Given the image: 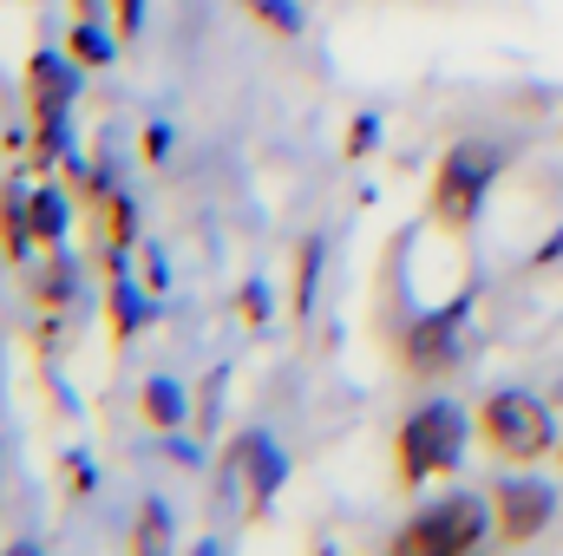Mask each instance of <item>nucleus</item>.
Segmentation results:
<instances>
[{
    "label": "nucleus",
    "mask_w": 563,
    "mask_h": 556,
    "mask_svg": "<svg viewBox=\"0 0 563 556\" xmlns=\"http://www.w3.org/2000/svg\"><path fill=\"white\" fill-rule=\"evenodd\" d=\"M73 59H79V66H106V59H112V40H106L92 20H79V26H73Z\"/></svg>",
    "instance_id": "15"
},
{
    "label": "nucleus",
    "mask_w": 563,
    "mask_h": 556,
    "mask_svg": "<svg viewBox=\"0 0 563 556\" xmlns=\"http://www.w3.org/2000/svg\"><path fill=\"white\" fill-rule=\"evenodd\" d=\"M26 243H33V190L20 177H7L0 184V249L26 256Z\"/></svg>",
    "instance_id": "9"
},
{
    "label": "nucleus",
    "mask_w": 563,
    "mask_h": 556,
    "mask_svg": "<svg viewBox=\"0 0 563 556\" xmlns=\"http://www.w3.org/2000/svg\"><path fill=\"white\" fill-rule=\"evenodd\" d=\"M59 236H66V197L33 190V243H59Z\"/></svg>",
    "instance_id": "12"
},
{
    "label": "nucleus",
    "mask_w": 563,
    "mask_h": 556,
    "mask_svg": "<svg viewBox=\"0 0 563 556\" xmlns=\"http://www.w3.org/2000/svg\"><path fill=\"white\" fill-rule=\"evenodd\" d=\"M485 531H492V518L478 498H439L394 531V556H465L485 544Z\"/></svg>",
    "instance_id": "4"
},
{
    "label": "nucleus",
    "mask_w": 563,
    "mask_h": 556,
    "mask_svg": "<svg viewBox=\"0 0 563 556\" xmlns=\"http://www.w3.org/2000/svg\"><path fill=\"white\" fill-rule=\"evenodd\" d=\"M139 544H164V511H157V504L144 511V531H139Z\"/></svg>",
    "instance_id": "20"
},
{
    "label": "nucleus",
    "mask_w": 563,
    "mask_h": 556,
    "mask_svg": "<svg viewBox=\"0 0 563 556\" xmlns=\"http://www.w3.org/2000/svg\"><path fill=\"white\" fill-rule=\"evenodd\" d=\"M112 20H119V40H132L144 26V0H112Z\"/></svg>",
    "instance_id": "17"
},
{
    "label": "nucleus",
    "mask_w": 563,
    "mask_h": 556,
    "mask_svg": "<svg viewBox=\"0 0 563 556\" xmlns=\"http://www.w3.org/2000/svg\"><path fill=\"white\" fill-rule=\"evenodd\" d=\"M139 413L151 419V425H164V432H177V425H184V387H177V380H144Z\"/></svg>",
    "instance_id": "10"
},
{
    "label": "nucleus",
    "mask_w": 563,
    "mask_h": 556,
    "mask_svg": "<svg viewBox=\"0 0 563 556\" xmlns=\"http://www.w3.org/2000/svg\"><path fill=\"white\" fill-rule=\"evenodd\" d=\"M106 321H112V334L125 341V334H139V321H144V301H139V288L125 276H112V294H106Z\"/></svg>",
    "instance_id": "11"
},
{
    "label": "nucleus",
    "mask_w": 563,
    "mask_h": 556,
    "mask_svg": "<svg viewBox=\"0 0 563 556\" xmlns=\"http://www.w3.org/2000/svg\"><path fill=\"white\" fill-rule=\"evenodd\" d=\"M492 184H498V151L478 138H452L445 157H439V170H432V190H426L432 223L452 230V236L472 230L478 210H485V197H492Z\"/></svg>",
    "instance_id": "2"
},
{
    "label": "nucleus",
    "mask_w": 563,
    "mask_h": 556,
    "mask_svg": "<svg viewBox=\"0 0 563 556\" xmlns=\"http://www.w3.org/2000/svg\"><path fill=\"white\" fill-rule=\"evenodd\" d=\"M243 7H250L269 33H282V40H288V33H301V7H295V0H243Z\"/></svg>",
    "instance_id": "14"
},
{
    "label": "nucleus",
    "mask_w": 563,
    "mask_h": 556,
    "mask_svg": "<svg viewBox=\"0 0 563 556\" xmlns=\"http://www.w3.org/2000/svg\"><path fill=\"white\" fill-rule=\"evenodd\" d=\"M400 360H407L413 380H439V374H452V367L465 360V294L445 301V308H432V314H420V321L407 327Z\"/></svg>",
    "instance_id": "6"
},
{
    "label": "nucleus",
    "mask_w": 563,
    "mask_h": 556,
    "mask_svg": "<svg viewBox=\"0 0 563 556\" xmlns=\"http://www.w3.org/2000/svg\"><path fill=\"white\" fill-rule=\"evenodd\" d=\"M459 458H465V413L452 400H426V407H413V413L400 419V432H394V471H400L407 491L459 471Z\"/></svg>",
    "instance_id": "1"
},
{
    "label": "nucleus",
    "mask_w": 563,
    "mask_h": 556,
    "mask_svg": "<svg viewBox=\"0 0 563 556\" xmlns=\"http://www.w3.org/2000/svg\"><path fill=\"white\" fill-rule=\"evenodd\" d=\"M79 92V66L59 53H33L26 59V105H33V157H59L66 151V112Z\"/></svg>",
    "instance_id": "5"
},
{
    "label": "nucleus",
    "mask_w": 563,
    "mask_h": 556,
    "mask_svg": "<svg viewBox=\"0 0 563 556\" xmlns=\"http://www.w3.org/2000/svg\"><path fill=\"white\" fill-rule=\"evenodd\" d=\"M79 7H86V13H92V7H99V0H79Z\"/></svg>",
    "instance_id": "21"
},
{
    "label": "nucleus",
    "mask_w": 563,
    "mask_h": 556,
    "mask_svg": "<svg viewBox=\"0 0 563 556\" xmlns=\"http://www.w3.org/2000/svg\"><path fill=\"white\" fill-rule=\"evenodd\" d=\"M374 138H380V119H374V112H361V119L347 125V157H367Z\"/></svg>",
    "instance_id": "16"
},
{
    "label": "nucleus",
    "mask_w": 563,
    "mask_h": 556,
    "mask_svg": "<svg viewBox=\"0 0 563 556\" xmlns=\"http://www.w3.org/2000/svg\"><path fill=\"white\" fill-rule=\"evenodd\" d=\"M478 432H485L492 458H505V465H544L563 445L558 419L544 413V400H531L518 387H498V393L478 400Z\"/></svg>",
    "instance_id": "3"
},
{
    "label": "nucleus",
    "mask_w": 563,
    "mask_h": 556,
    "mask_svg": "<svg viewBox=\"0 0 563 556\" xmlns=\"http://www.w3.org/2000/svg\"><path fill=\"white\" fill-rule=\"evenodd\" d=\"M144 157H151V164L170 157V125H144Z\"/></svg>",
    "instance_id": "18"
},
{
    "label": "nucleus",
    "mask_w": 563,
    "mask_h": 556,
    "mask_svg": "<svg viewBox=\"0 0 563 556\" xmlns=\"http://www.w3.org/2000/svg\"><path fill=\"white\" fill-rule=\"evenodd\" d=\"M551 518H558V491L538 485V478H505V485L492 491V531H498L505 544H531V537H544Z\"/></svg>",
    "instance_id": "7"
},
{
    "label": "nucleus",
    "mask_w": 563,
    "mask_h": 556,
    "mask_svg": "<svg viewBox=\"0 0 563 556\" xmlns=\"http://www.w3.org/2000/svg\"><path fill=\"white\" fill-rule=\"evenodd\" d=\"M314 276H321V243L308 236V243H301V256H295V294H288V308H295V314H308V308H314Z\"/></svg>",
    "instance_id": "13"
},
{
    "label": "nucleus",
    "mask_w": 563,
    "mask_h": 556,
    "mask_svg": "<svg viewBox=\"0 0 563 556\" xmlns=\"http://www.w3.org/2000/svg\"><path fill=\"white\" fill-rule=\"evenodd\" d=\"M243 314H250V321H263V314H269V288H263V281H250V288H243Z\"/></svg>",
    "instance_id": "19"
},
{
    "label": "nucleus",
    "mask_w": 563,
    "mask_h": 556,
    "mask_svg": "<svg viewBox=\"0 0 563 556\" xmlns=\"http://www.w3.org/2000/svg\"><path fill=\"white\" fill-rule=\"evenodd\" d=\"M558 458H563V445H558Z\"/></svg>",
    "instance_id": "22"
},
{
    "label": "nucleus",
    "mask_w": 563,
    "mask_h": 556,
    "mask_svg": "<svg viewBox=\"0 0 563 556\" xmlns=\"http://www.w3.org/2000/svg\"><path fill=\"white\" fill-rule=\"evenodd\" d=\"M230 465H243V471H250V504H269V491L288 478L282 452L269 445V432H243V438H236V452H230Z\"/></svg>",
    "instance_id": "8"
}]
</instances>
